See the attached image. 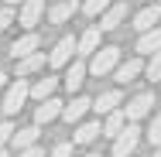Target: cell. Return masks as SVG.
Instances as JSON below:
<instances>
[{
    "instance_id": "603a6c76",
    "label": "cell",
    "mask_w": 161,
    "mask_h": 157,
    "mask_svg": "<svg viewBox=\"0 0 161 157\" xmlns=\"http://www.w3.org/2000/svg\"><path fill=\"white\" fill-rule=\"evenodd\" d=\"M110 3H113V0H82V3H79V10H82L86 17H99Z\"/></svg>"
},
{
    "instance_id": "9c48e42d",
    "label": "cell",
    "mask_w": 161,
    "mask_h": 157,
    "mask_svg": "<svg viewBox=\"0 0 161 157\" xmlns=\"http://www.w3.org/2000/svg\"><path fill=\"white\" fill-rule=\"evenodd\" d=\"M141 72H144V58L137 55V58H127V62L120 58V65H117V68H113L110 75H113V79H117L120 86H127V82H134V79H137Z\"/></svg>"
},
{
    "instance_id": "5bb4252c",
    "label": "cell",
    "mask_w": 161,
    "mask_h": 157,
    "mask_svg": "<svg viewBox=\"0 0 161 157\" xmlns=\"http://www.w3.org/2000/svg\"><path fill=\"white\" fill-rule=\"evenodd\" d=\"M48 62V55L45 51H31V55H24V58H17V79H28L34 72H41Z\"/></svg>"
},
{
    "instance_id": "ba28073f",
    "label": "cell",
    "mask_w": 161,
    "mask_h": 157,
    "mask_svg": "<svg viewBox=\"0 0 161 157\" xmlns=\"http://www.w3.org/2000/svg\"><path fill=\"white\" fill-rule=\"evenodd\" d=\"M124 21H127V3H110V7L99 14V24H96V28H99V31H117Z\"/></svg>"
},
{
    "instance_id": "52a82bcc",
    "label": "cell",
    "mask_w": 161,
    "mask_h": 157,
    "mask_svg": "<svg viewBox=\"0 0 161 157\" xmlns=\"http://www.w3.org/2000/svg\"><path fill=\"white\" fill-rule=\"evenodd\" d=\"M45 17V0H24L17 10V24H24L28 31H34V24Z\"/></svg>"
},
{
    "instance_id": "7c38bea8",
    "label": "cell",
    "mask_w": 161,
    "mask_h": 157,
    "mask_svg": "<svg viewBox=\"0 0 161 157\" xmlns=\"http://www.w3.org/2000/svg\"><path fill=\"white\" fill-rule=\"evenodd\" d=\"M38 48H41V38H38V31H28V34H21V38L10 44V58L17 62V58L31 55V51H38Z\"/></svg>"
},
{
    "instance_id": "7a4b0ae2",
    "label": "cell",
    "mask_w": 161,
    "mask_h": 157,
    "mask_svg": "<svg viewBox=\"0 0 161 157\" xmlns=\"http://www.w3.org/2000/svg\"><path fill=\"white\" fill-rule=\"evenodd\" d=\"M141 126L137 123H127L117 137H113V157H130L134 150H137V144H141Z\"/></svg>"
},
{
    "instance_id": "44dd1931",
    "label": "cell",
    "mask_w": 161,
    "mask_h": 157,
    "mask_svg": "<svg viewBox=\"0 0 161 157\" xmlns=\"http://www.w3.org/2000/svg\"><path fill=\"white\" fill-rule=\"evenodd\" d=\"M124 126H127V116H124V109L117 106V109H110V113H106V123H103V137H110V140H113V137H117Z\"/></svg>"
},
{
    "instance_id": "6da1fadb",
    "label": "cell",
    "mask_w": 161,
    "mask_h": 157,
    "mask_svg": "<svg viewBox=\"0 0 161 157\" xmlns=\"http://www.w3.org/2000/svg\"><path fill=\"white\" fill-rule=\"evenodd\" d=\"M120 58H124V48H117V44L96 48V51H93V62L86 65V72H89V75H96V79H103V75H110V72L120 65Z\"/></svg>"
},
{
    "instance_id": "1f68e13d",
    "label": "cell",
    "mask_w": 161,
    "mask_h": 157,
    "mask_svg": "<svg viewBox=\"0 0 161 157\" xmlns=\"http://www.w3.org/2000/svg\"><path fill=\"white\" fill-rule=\"evenodd\" d=\"M151 157H161V144H154V154H151Z\"/></svg>"
},
{
    "instance_id": "d4e9b609",
    "label": "cell",
    "mask_w": 161,
    "mask_h": 157,
    "mask_svg": "<svg viewBox=\"0 0 161 157\" xmlns=\"http://www.w3.org/2000/svg\"><path fill=\"white\" fill-rule=\"evenodd\" d=\"M144 137L151 140V147L161 144V109H158V113H151V126H147V133H144Z\"/></svg>"
},
{
    "instance_id": "9a60e30c",
    "label": "cell",
    "mask_w": 161,
    "mask_h": 157,
    "mask_svg": "<svg viewBox=\"0 0 161 157\" xmlns=\"http://www.w3.org/2000/svg\"><path fill=\"white\" fill-rule=\"evenodd\" d=\"M99 34H103V31H99L96 24H93V28H86V31L75 38V55H82V58H86V55H93V51L99 48Z\"/></svg>"
},
{
    "instance_id": "ffe728a7",
    "label": "cell",
    "mask_w": 161,
    "mask_h": 157,
    "mask_svg": "<svg viewBox=\"0 0 161 157\" xmlns=\"http://www.w3.org/2000/svg\"><path fill=\"white\" fill-rule=\"evenodd\" d=\"M75 10H79V0H58V3L48 10V21H52V24H65Z\"/></svg>"
},
{
    "instance_id": "83f0119b",
    "label": "cell",
    "mask_w": 161,
    "mask_h": 157,
    "mask_svg": "<svg viewBox=\"0 0 161 157\" xmlns=\"http://www.w3.org/2000/svg\"><path fill=\"white\" fill-rule=\"evenodd\" d=\"M10 133H14V123H10V120H3V123H0V147H7V144H10Z\"/></svg>"
},
{
    "instance_id": "7402d4cb",
    "label": "cell",
    "mask_w": 161,
    "mask_h": 157,
    "mask_svg": "<svg viewBox=\"0 0 161 157\" xmlns=\"http://www.w3.org/2000/svg\"><path fill=\"white\" fill-rule=\"evenodd\" d=\"M55 89H58V79H55V75H45V79H38V82H34L31 89H28V96H34V99L41 102V99L55 96Z\"/></svg>"
},
{
    "instance_id": "8992f818",
    "label": "cell",
    "mask_w": 161,
    "mask_h": 157,
    "mask_svg": "<svg viewBox=\"0 0 161 157\" xmlns=\"http://www.w3.org/2000/svg\"><path fill=\"white\" fill-rule=\"evenodd\" d=\"M62 99L58 96H48V99H41L38 102V109H34V123L38 126H48V123H55L58 116H62Z\"/></svg>"
},
{
    "instance_id": "3957f363",
    "label": "cell",
    "mask_w": 161,
    "mask_h": 157,
    "mask_svg": "<svg viewBox=\"0 0 161 157\" xmlns=\"http://www.w3.org/2000/svg\"><path fill=\"white\" fill-rule=\"evenodd\" d=\"M154 106H158L154 92H137L127 106H124V116H127V123H137V120L151 116V113H154Z\"/></svg>"
},
{
    "instance_id": "e575fe53",
    "label": "cell",
    "mask_w": 161,
    "mask_h": 157,
    "mask_svg": "<svg viewBox=\"0 0 161 157\" xmlns=\"http://www.w3.org/2000/svg\"><path fill=\"white\" fill-rule=\"evenodd\" d=\"M158 3H161V0H158Z\"/></svg>"
},
{
    "instance_id": "cb8c5ba5",
    "label": "cell",
    "mask_w": 161,
    "mask_h": 157,
    "mask_svg": "<svg viewBox=\"0 0 161 157\" xmlns=\"http://www.w3.org/2000/svg\"><path fill=\"white\" fill-rule=\"evenodd\" d=\"M144 75H147L151 82H161V48L154 51V55H151V62L144 65Z\"/></svg>"
},
{
    "instance_id": "e0dca14e",
    "label": "cell",
    "mask_w": 161,
    "mask_h": 157,
    "mask_svg": "<svg viewBox=\"0 0 161 157\" xmlns=\"http://www.w3.org/2000/svg\"><path fill=\"white\" fill-rule=\"evenodd\" d=\"M38 137H41V126L31 123V126H21V130H14V133H10V144H14L17 150H24V147L38 144Z\"/></svg>"
},
{
    "instance_id": "836d02e7",
    "label": "cell",
    "mask_w": 161,
    "mask_h": 157,
    "mask_svg": "<svg viewBox=\"0 0 161 157\" xmlns=\"http://www.w3.org/2000/svg\"><path fill=\"white\" fill-rule=\"evenodd\" d=\"M86 157H103V154H96V150H93V154H86Z\"/></svg>"
},
{
    "instance_id": "d6a6232c",
    "label": "cell",
    "mask_w": 161,
    "mask_h": 157,
    "mask_svg": "<svg viewBox=\"0 0 161 157\" xmlns=\"http://www.w3.org/2000/svg\"><path fill=\"white\" fill-rule=\"evenodd\" d=\"M0 157H10V154H7V147H0Z\"/></svg>"
},
{
    "instance_id": "30bf717a",
    "label": "cell",
    "mask_w": 161,
    "mask_h": 157,
    "mask_svg": "<svg viewBox=\"0 0 161 157\" xmlns=\"http://www.w3.org/2000/svg\"><path fill=\"white\" fill-rule=\"evenodd\" d=\"M89 106H93L89 96H75V99H69V102L62 106V120H65V123H79V120L89 113Z\"/></svg>"
},
{
    "instance_id": "d6986e66",
    "label": "cell",
    "mask_w": 161,
    "mask_h": 157,
    "mask_svg": "<svg viewBox=\"0 0 161 157\" xmlns=\"http://www.w3.org/2000/svg\"><path fill=\"white\" fill-rule=\"evenodd\" d=\"M82 82H86V62L75 58V62L69 65V72H65V89L75 92V89H82Z\"/></svg>"
},
{
    "instance_id": "4fadbf2b",
    "label": "cell",
    "mask_w": 161,
    "mask_h": 157,
    "mask_svg": "<svg viewBox=\"0 0 161 157\" xmlns=\"http://www.w3.org/2000/svg\"><path fill=\"white\" fill-rule=\"evenodd\" d=\"M117 106H124V92H120V89H106V92H99L96 99H93L89 109H96L99 116H106V113L117 109Z\"/></svg>"
},
{
    "instance_id": "8fae6325",
    "label": "cell",
    "mask_w": 161,
    "mask_h": 157,
    "mask_svg": "<svg viewBox=\"0 0 161 157\" xmlns=\"http://www.w3.org/2000/svg\"><path fill=\"white\" fill-rule=\"evenodd\" d=\"M158 24H161V3H151V7L134 14V31H151Z\"/></svg>"
},
{
    "instance_id": "4dcf8cb0",
    "label": "cell",
    "mask_w": 161,
    "mask_h": 157,
    "mask_svg": "<svg viewBox=\"0 0 161 157\" xmlns=\"http://www.w3.org/2000/svg\"><path fill=\"white\" fill-rule=\"evenodd\" d=\"M3 3H7V7H21L24 0H3Z\"/></svg>"
},
{
    "instance_id": "4316f807",
    "label": "cell",
    "mask_w": 161,
    "mask_h": 157,
    "mask_svg": "<svg viewBox=\"0 0 161 157\" xmlns=\"http://www.w3.org/2000/svg\"><path fill=\"white\" fill-rule=\"evenodd\" d=\"M72 147H75V144L62 140V144H55V147H52V154H48V157H72Z\"/></svg>"
},
{
    "instance_id": "f546056e",
    "label": "cell",
    "mask_w": 161,
    "mask_h": 157,
    "mask_svg": "<svg viewBox=\"0 0 161 157\" xmlns=\"http://www.w3.org/2000/svg\"><path fill=\"white\" fill-rule=\"evenodd\" d=\"M7 79H10V75H7V72H0V89L7 86Z\"/></svg>"
},
{
    "instance_id": "ac0fdd59",
    "label": "cell",
    "mask_w": 161,
    "mask_h": 157,
    "mask_svg": "<svg viewBox=\"0 0 161 157\" xmlns=\"http://www.w3.org/2000/svg\"><path fill=\"white\" fill-rule=\"evenodd\" d=\"M158 48H161V24L151 28V31H141V38H137V51L141 55H154Z\"/></svg>"
},
{
    "instance_id": "277c9868",
    "label": "cell",
    "mask_w": 161,
    "mask_h": 157,
    "mask_svg": "<svg viewBox=\"0 0 161 157\" xmlns=\"http://www.w3.org/2000/svg\"><path fill=\"white\" fill-rule=\"evenodd\" d=\"M28 89H31V86H28L24 79H14V82L7 86V96H3V106H0V109H3L7 116L21 113V109H24V99H28Z\"/></svg>"
},
{
    "instance_id": "484cf974",
    "label": "cell",
    "mask_w": 161,
    "mask_h": 157,
    "mask_svg": "<svg viewBox=\"0 0 161 157\" xmlns=\"http://www.w3.org/2000/svg\"><path fill=\"white\" fill-rule=\"evenodd\" d=\"M14 21H17V14H14V7H3V10H0V34L7 31V28L14 24Z\"/></svg>"
},
{
    "instance_id": "5b68a950",
    "label": "cell",
    "mask_w": 161,
    "mask_h": 157,
    "mask_svg": "<svg viewBox=\"0 0 161 157\" xmlns=\"http://www.w3.org/2000/svg\"><path fill=\"white\" fill-rule=\"evenodd\" d=\"M72 55H75V38H72V34H62V38L55 41V48L48 51V65H52V68H65V65L72 62Z\"/></svg>"
},
{
    "instance_id": "f1b7e54d",
    "label": "cell",
    "mask_w": 161,
    "mask_h": 157,
    "mask_svg": "<svg viewBox=\"0 0 161 157\" xmlns=\"http://www.w3.org/2000/svg\"><path fill=\"white\" fill-rule=\"evenodd\" d=\"M17 157H45V150H41L38 144H31V147H24V150H17Z\"/></svg>"
},
{
    "instance_id": "2e32d148",
    "label": "cell",
    "mask_w": 161,
    "mask_h": 157,
    "mask_svg": "<svg viewBox=\"0 0 161 157\" xmlns=\"http://www.w3.org/2000/svg\"><path fill=\"white\" fill-rule=\"evenodd\" d=\"M99 137H103L99 120H96V123H79V126H75V133H72V144H75V147H86V144H96Z\"/></svg>"
}]
</instances>
